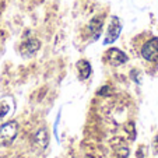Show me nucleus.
Returning a JSON list of instances; mask_svg holds the SVG:
<instances>
[{
	"label": "nucleus",
	"instance_id": "obj_11",
	"mask_svg": "<svg viewBox=\"0 0 158 158\" xmlns=\"http://www.w3.org/2000/svg\"><path fill=\"white\" fill-rule=\"evenodd\" d=\"M125 131L126 134L129 136V140L133 141L134 139H136V136H137V133H136V126H134L133 122H127L125 125Z\"/></svg>",
	"mask_w": 158,
	"mask_h": 158
},
{
	"label": "nucleus",
	"instance_id": "obj_7",
	"mask_svg": "<svg viewBox=\"0 0 158 158\" xmlns=\"http://www.w3.org/2000/svg\"><path fill=\"white\" fill-rule=\"evenodd\" d=\"M77 70H78V77L80 80H87L89 78L91 73H93V69H91V64H89L88 60L85 59H81L77 62Z\"/></svg>",
	"mask_w": 158,
	"mask_h": 158
},
{
	"label": "nucleus",
	"instance_id": "obj_5",
	"mask_svg": "<svg viewBox=\"0 0 158 158\" xmlns=\"http://www.w3.org/2000/svg\"><path fill=\"white\" fill-rule=\"evenodd\" d=\"M41 48V42L39 39L36 38H31V39H27L24 44L21 45V55H24V56H32L34 53L39 51Z\"/></svg>",
	"mask_w": 158,
	"mask_h": 158
},
{
	"label": "nucleus",
	"instance_id": "obj_10",
	"mask_svg": "<svg viewBox=\"0 0 158 158\" xmlns=\"http://www.w3.org/2000/svg\"><path fill=\"white\" fill-rule=\"evenodd\" d=\"M13 106H14V104H11V99H9V98H4L3 101L0 102V119H3L11 110Z\"/></svg>",
	"mask_w": 158,
	"mask_h": 158
},
{
	"label": "nucleus",
	"instance_id": "obj_3",
	"mask_svg": "<svg viewBox=\"0 0 158 158\" xmlns=\"http://www.w3.org/2000/svg\"><path fill=\"white\" fill-rule=\"evenodd\" d=\"M105 60L109 63L110 66H122L127 62V56L125 52H122L118 48H110L105 53Z\"/></svg>",
	"mask_w": 158,
	"mask_h": 158
},
{
	"label": "nucleus",
	"instance_id": "obj_2",
	"mask_svg": "<svg viewBox=\"0 0 158 158\" xmlns=\"http://www.w3.org/2000/svg\"><path fill=\"white\" fill-rule=\"evenodd\" d=\"M141 56L147 60V62H158V38L148 39L146 44L141 46Z\"/></svg>",
	"mask_w": 158,
	"mask_h": 158
},
{
	"label": "nucleus",
	"instance_id": "obj_4",
	"mask_svg": "<svg viewBox=\"0 0 158 158\" xmlns=\"http://www.w3.org/2000/svg\"><path fill=\"white\" fill-rule=\"evenodd\" d=\"M120 31H122V24L118 17H114L112 21H110L109 27H108L106 31V36L104 39V44L105 45H109V44H114L120 35Z\"/></svg>",
	"mask_w": 158,
	"mask_h": 158
},
{
	"label": "nucleus",
	"instance_id": "obj_12",
	"mask_svg": "<svg viewBox=\"0 0 158 158\" xmlns=\"http://www.w3.org/2000/svg\"><path fill=\"white\" fill-rule=\"evenodd\" d=\"M110 94V91H109V87L108 85H105L104 88H101L98 91V95H102V97H106V95H109Z\"/></svg>",
	"mask_w": 158,
	"mask_h": 158
},
{
	"label": "nucleus",
	"instance_id": "obj_8",
	"mask_svg": "<svg viewBox=\"0 0 158 158\" xmlns=\"http://www.w3.org/2000/svg\"><path fill=\"white\" fill-rule=\"evenodd\" d=\"M102 27H104V18L101 17H94L93 20L89 21L88 24V30L89 32L93 34V39H97L99 36V34H101L102 31Z\"/></svg>",
	"mask_w": 158,
	"mask_h": 158
},
{
	"label": "nucleus",
	"instance_id": "obj_13",
	"mask_svg": "<svg viewBox=\"0 0 158 158\" xmlns=\"http://www.w3.org/2000/svg\"><path fill=\"white\" fill-rule=\"evenodd\" d=\"M152 151H154V154H158V134L155 136L154 141H152Z\"/></svg>",
	"mask_w": 158,
	"mask_h": 158
},
{
	"label": "nucleus",
	"instance_id": "obj_1",
	"mask_svg": "<svg viewBox=\"0 0 158 158\" xmlns=\"http://www.w3.org/2000/svg\"><path fill=\"white\" fill-rule=\"evenodd\" d=\"M18 134V123L15 120H9L0 126V146L9 147L13 144Z\"/></svg>",
	"mask_w": 158,
	"mask_h": 158
},
{
	"label": "nucleus",
	"instance_id": "obj_6",
	"mask_svg": "<svg viewBox=\"0 0 158 158\" xmlns=\"http://www.w3.org/2000/svg\"><path fill=\"white\" fill-rule=\"evenodd\" d=\"M34 141L39 148H46L49 144V133L46 127H41L35 134H34Z\"/></svg>",
	"mask_w": 158,
	"mask_h": 158
},
{
	"label": "nucleus",
	"instance_id": "obj_9",
	"mask_svg": "<svg viewBox=\"0 0 158 158\" xmlns=\"http://www.w3.org/2000/svg\"><path fill=\"white\" fill-rule=\"evenodd\" d=\"M110 144L114 147V150L116 151L118 157L119 158H127L129 157V147L125 146L122 139H114V140H110Z\"/></svg>",
	"mask_w": 158,
	"mask_h": 158
}]
</instances>
